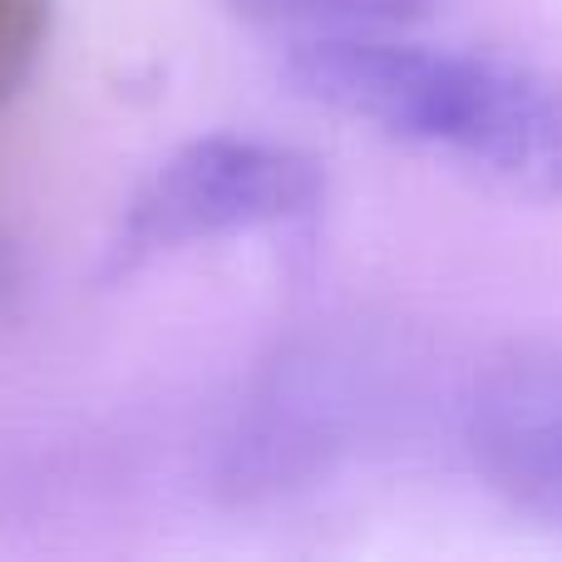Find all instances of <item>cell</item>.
<instances>
[{
  "instance_id": "cell-1",
  "label": "cell",
  "mask_w": 562,
  "mask_h": 562,
  "mask_svg": "<svg viewBox=\"0 0 562 562\" xmlns=\"http://www.w3.org/2000/svg\"><path fill=\"white\" fill-rule=\"evenodd\" d=\"M301 99L528 203H562V79L528 59L395 30L296 35Z\"/></svg>"
},
{
  "instance_id": "cell-2",
  "label": "cell",
  "mask_w": 562,
  "mask_h": 562,
  "mask_svg": "<svg viewBox=\"0 0 562 562\" xmlns=\"http://www.w3.org/2000/svg\"><path fill=\"white\" fill-rule=\"evenodd\" d=\"M321 203L326 173L306 148L227 128L188 138L124 198L99 257V277L128 281L198 247L286 233L311 223Z\"/></svg>"
},
{
  "instance_id": "cell-3",
  "label": "cell",
  "mask_w": 562,
  "mask_h": 562,
  "mask_svg": "<svg viewBox=\"0 0 562 562\" xmlns=\"http://www.w3.org/2000/svg\"><path fill=\"white\" fill-rule=\"evenodd\" d=\"M330 346L286 350L257 380L223 445V484L237 498L286 494L321 479L350 449L366 419V370Z\"/></svg>"
},
{
  "instance_id": "cell-4",
  "label": "cell",
  "mask_w": 562,
  "mask_h": 562,
  "mask_svg": "<svg viewBox=\"0 0 562 562\" xmlns=\"http://www.w3.org/2000/svg\"><path fill=\"white\" fill-rule=\"evenodd\" d=\"M464 449L498 498L562 524V356L484 370L464 400Z\"/></svg>"
},
{
  "instance_id": "cell-5",
  "label": "cell",
  "mask_w": 562,
  "mask_h": 562,
  "mask_svg": "<svg viewBox=\"0 0 562 562\" xmlns=\"http://www.w3.org/2000/svg\"><path fill=\"white\" fill-rule=\"evenodd\" d=\"M227 5L262 25L326 35V30H395L425 15L435 0H227Z\"/></svg>"
},
{
  "instance_id": "cell-6",
  "label": "cell",
  "mask_w": 562,
  "mask_h": 562,
  "mask_svg": "<svg viewBox=\"0 0 562 562\" xmlns=\"http://www.w3.org/2000/svg\"><path fill=\"white\" fill-rule=\"evenodd\" d=\"M55 0H0V104L35 75Z\"/></svg>"
},
{
  "instance_id": "cell-7",
  "label": "cell",
  "mask_w": 562,
  "mask_h": 562,
  "mask_svg": "<svg viewBox=\"0 0 562 562\" xmlns=\"http://www.w3.org/2000/svg\"><path fill=\"white\" fill-rule=\"evenodd\" d=\"M20 296H25V252L10 233H0V321L15 316Z\"/></svg>"
}]
</instances>
